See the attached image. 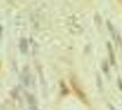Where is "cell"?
<instances>
[{"label":"cell","mask_w":122,"mask_h":110,"mask_svg":"<svg viewBox=\"0 0 122 110\" xmlns=\"http://www.w3.org/2000/svg\"><path fill=\"white\" fill-rule=\"evenodd\" d=\"M19 48H20V50L21 52L25 54L28 50V42H27V40L26 39H22L20 40V43H19Z\"/></svg>","instance_id":"3957f363"},{"label":"cell","mask_w":122,"mask_h":110,"mask_svg":"<svg viewBox=\"0 0 122 110\" xmlns=\"http://www.w3.org/2000/svg\"><path fill=\"white\" fill-rule=\"evenodd\" d=\"M28 102H29V105H30V110H37V103L35 97L33 95H28Z\"/></svg>","instance_id":"7a4b0ae2"},{"label":"cell","mask_w":122,"mask_h":110,"mask_svg":"<svg viewBox=\"0 0 122 110\" xmlns=\"http://www.w3.org/2000/svg\"><path fill=\"white\" fill-rule=\"evenodd\" d=\"M107 29H108V30H109L110 34H111V36H112V38H113V40L116 41V43L117 44V46L121 47L122 40H121V37H120V35H119V33L117 32V30L115 29V27L112 25V23L110 22L109 20L107 21Z\"/></svg>","instance_id":"6da1fadb"},{"label":"cell","mask_w":122,"mask_h":110,"mask_svg":"<svg viewBox=\"0 0 122 110\" xmlns=\"http://www.w3.org/2000/svg\"><path fill=\"white\" fill-rule=\"evenodd\" d=\"M107 49H108V52H109V57H110V61H111V64H114L115 63V58H114V52H113V49H112V46L109 42L107 43Z\"/></svg>","instance_id":"277c9868"},{"label":"cell","mask_w":122,"mask_h":110,"mask_svg":"<svg viewBox=\"0 0 122 110\" xmlns=\"http://www.w3.org/2000/svg\"><path fill=\"white\" fill-rule=\"evenodd\" d=\"M23 77H22V80H23V83H24L25 85H29L30 84V74H29V72H24V73L22 74Z\"/></svg>","instance_id":"5b68a950"}]
</instances>
